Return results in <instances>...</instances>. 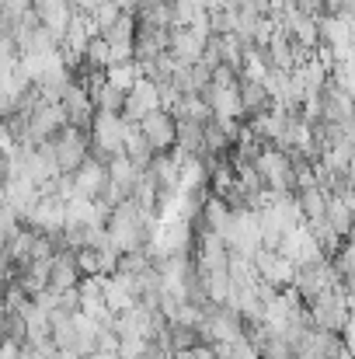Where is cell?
<instances>
[{"instance_id":"6da1fadb","label":"cell","mask_w":355,"mask_h":359,"mask_svg":"<svg viewBox=\"0 0 355 359\" xmlns=\"http://www.w3.org/2000/svg\"><path fill=\"white\" fill-rule=\"evenodd\" d=\"M338 286V276H335V269H331V258H314V262H307V265H296L293 269V283H289V290L310 307L321 293H328V290H335Z\"/></svg>"},{"instance_id":"7a4b0ae2","label":"cell","mask_w":355,"mask_h":359,"mask_svg":"<svg viewBox=\"0 0 355 359\" xmlns=\"http://www.w3.org/2000/svg\"><path fill=\"white\" fill-rule=\"evenodd\" d=\"M122 133H125L122 116L95 112V119H91V147H88V157L109 164V157L122 154Z\"/></svg>"},{"instance_id":"3957f363","label":"cell","mask_w":355,"mask_h":359,"mask_svg":"<svg viewBox=\"0 0 355 359\" xmlns=\"http://www.w3.org/2000/svg\"><path fill=\"white\" fill-rule=\"evenodd\" d=\"M254 171L261 175V182H265V189H268V192L296 196V178H293V164H289L286 150L261 147V154H258V161H254Z\"/></svg>"},{"instance_id":"277c9868","label":"cell","mask_w":355,"mask_h":359,"mask_svg":"<svg viewBox=\"0 0 355 359\" xmlns=\"http://www.w3.org/2000/svg\"><path fill=\"white\" fill-rule=\"evenodd\" d=\"M53 154H56V164H60V175H74L81 168V161L88 157V129H77V126H63L53 140Z\"/></svg>"},{"instance_id":"5b68a950","label":"cell","mask_w":355,"mask_h":359,"mask_svg":"<svg viewBox=\"0 0 355 359\" xmlns=\"http://www.w3.org/2000/svg\"><path fill=\"white\" fill-rule=\"evenodd\" d=\"M63 220H67V203L56 199L53 192H42L35 199V206L21 217V227H28L35 234H60L63 231Z\"/></svg>"},{"instance_id":"8992f818","label":"cell","mask_w":355,"mask_h":359,"mask_svg":"<svg viewBox=\"0 0 355 359\" xmlns=\"http://www.w3.org/2000/svg\"><path fill=\"white\" fill-rule=\"evenodd\" d=\"M60 112L67 126H77V129H88L95 119V105H91V95L84 88V81H70L60 95Z\"/></svg>"},{"instance_id":"52a82bcc","label":"cell","mask_w":355,"mask_h":359,"mask_svg":"<svg viewBox=\"0 0 355 359\" xmlns=\"http://www.w3.org/2000/svg\"><path fill=\"white\" fill-rule=\"evenodd\" d=\"M70 178H74V199H84V203H98L102 192H105V185H109V171L95 157H84L81 168Z\"/></svg>"},{"instance_id":"ba28073f","label":"cell","mask_w":355,"mask_h":359,"mask_svg":"<svg viewBox=\"0 0 355 359\" xmlns=\"http://www.w3.org/2000/svg\"><path fill=\"white\" fill-rule=\"evenodd\" d=\"M136 129H139V136L146 140V147H150V154H167L171 147H174V133H178V122L171 119L167 112H150V116H143V119L136 122Z\"/></svg>"},{"instance_id":"9c48e42d","label":"cell","mask_w":355,"mask_h":359,"mask_svg":"<svg viewBox=\"0 0 355 359\" xmlns=\"http://www.w3.org/2000/svg\"><path fill=\"white\" fill-rule=\"evenodd\" d=\"M251 265H254V272H258V279L261 283H268L272 290H286L289 283H293V262H286L279 251H265V248H258L254 255H251Z\"/></svg>"},{"instance_id":"30bf717a","label":"cell","mask_w":355,"mask_h":359,"mask_svg":"<svg viewBox=\"0 0 355 359\" xmlns=\"http://www.w3.org/2000/svg\"><path fill=\"white\" fill-rule=\"evenodd\" d=\"M286 262H293V265H307V262H314V258H324L321 255V248H317V241L310 238V231H307V224H296V227H289L282 241H279V248H275Z\"/></svg>"},{"instance_id":"8fae6325","label":"cell","mask_w":355,"mask_h":359,"mask_svg":"<svg viewBox=\"0 0 355 359\" xmlns=\"http://www.w3.org/2000/svg\"><path fill=\"white\" fill-rule=\"evenodd\" d=\"M35 199H39V189H35L25 175H7V178L0 182V206H7L18 220L35 206Z\"/></svg>"},{"instance_id":"7c38bea8","label":"cell","mask_w":355,"mask_h":359,"mask_svg":"<svg viewBox=\"0 0 355 359\" xmlns=\"http://www.w3.org/2000/svg\"><path fill=\"white\" fill-rule=\"evenodd\" d=\"M160 109V98H157V88L146 81V77H139L129 91H125V102H122V122H136L143 119V116H150V112H157Z\"/></svg>"},{"instance_id":"4fadbf2b","label":"cell","mask_w":355,"mask_h":359,"mask_svg":"<svg viewBox=\"0 0 355 359\" xmlns=\"http://www.w3.org/2000/svg\"><path fill=\"white\" fill-rule=\"evenodd\" d=\"M81 283V272H77V262H74V251L70 248H60L49 262V276H46V290L49 293H67V290H77Z\"/></svg>"},{"instance_id":"5bb4252c","label":"cell","mask_w":355,"mask_h":359,"mask_svg":"<svg viewBox=\"0 0 355 359\" xmlns=\"http://www.w3.org/2000/svg\"><path fill=\"white\" fill-rule=\"evenodd\" d=\"M206 39L195 35L192 28H167V56L174 63H195L202 56Z\"/></svg>"},{"instance_id":"9a60e30c","label":"cell","mask_w":355,"mask_h":359,"mask_svg":"<svg viewBox=\"0 0 355 359\" xmlns=\"http://www.w3.org/2000/svg\"><path fill=\"white\" fill-rule=\"evenodd\" d=\"M324 220L328 227L338 234L342 241H349L352 234V199H338V196H328V206H324Z\"/></svg>"},{"instance_id":"2e32d148","label":"cell","mask_w":355,"mask_h":359,"mask_svg":"<svg viewBox=\"0 0 355 359\" xmlns=\"http://www.w3.org/2000/svg\"><path fill=\"white\" fill-rule=\"evenodd\" d=\"M237 91H240V112H244V116H258V112H268V109H272L268 91H265L261 81H244V77H240Z\"/></svg>"},{"instance_id":"e0dca14e","label":"cell","mask_w":355,"mask_h":359,"mask_svg":"<svg viewBox=\"0 0 355 359\" xmlns=\"http://www.w3.org/2000/svg\"><path fill=\"white\" fill-rule=\"evenodd\" d=\"M132 35H136V14H125V11L102 32L105 46H132Z\"/></svg>"},{"instance_id":"ac0fdd59","label":"cell","mask_w":355,"mask_h":359,"mask_svg":"<svg viewBox=\"0 0 355 359\" xmlns=\"http://www.w3.org/2000/svg\"><path fill=\"white\" fill-rule=\"evenodd\" d=\"M139 77H143V70H139V63H136V60H125V63H116V67H109V70H105V81H109L112 88H118L122 95H125Z\"/></svg>"},{"instance_id":"d6986e66","label":"cell","mask_w":355,"mask_h":359,"mask_svg":"<svg viewBox=\"0 0 355 359\" xmlns=\"http://www.w3.org/2000/svg\"><path fill=\"white\" fill-rule=\"evenodd\" d=\"M237 81V70H230V67H213V77H209V88H234Z\"/></svg>"},{"instance_id":"ffe728a7","label":"cell","mask_w":355,"mask_h":359,"mask_svg":"<svg viewBox=\"0 0 355 359\" xmlns=\"http://www.w3.org/2000/svg\"><path fill=\"white\" fill-rule=\"evenodd\" d=\"M0 4H4V14H7V21H11V25H14L21 14H28V11H32V0H0Z\"/></svg>"},{"instance_id":"44dd1931","label":"cell","mask_w":355,"mask_h":359,"mask_svg":"<svg viewBox=\"0 0 355 359\" xmlns=\"http://www.w3.org/2000/svg\"><path fill=\"white\" fill-rule=\"evenodd\" d=\"M18 356H21V346H18V342L0 339V359H18Z\"/></svg>"},{"instance_id":"7402d4cb","label":"cell","mask_w":355,"mask_h":359,"mask_svg":"<svg viewBox=\"0 0 355 359\" xmlns=\"http://www.w3.org/2000/svg\"><path fill=\"white\" fill-rule=\"evenodd\" d=\"M53 353H42V349H32V346H21V356L18 359H49Z\"/></svg>"},{"instance_id":"603a6c76","label":"cell","mask_w":355,"mask_h":359,"mask_svg":"<svg viewBox=\"0 0 355 359\" xmlns=\"http://www.w3.org/2000/svg\"><path fill=\"white\" fill-rule=\"evenodd\" d=\"M188 356H192V359H216L209 346H192V349H188Z\"/></svg>"},{"instance_id":"cb8c5ba5","label":"cell","mask_w":355,"mask_h":359,"mask_svg":"<svg viewBox=\"0 0 355 359\" xmlns=\"http://www.w3.org/2000/svg\"><path fill=\"white\" fill-rule=\"evenodd\" d=\"M49 359H81V356H77L74 349H53V356Z\"/></svg>"},{"instance_id":"d4e9b609","label":"cell","mask_w":355,"mask_h":359,"mask_svg":"<svg viewBox=\"0 0 355 359\" xmlns=\"http://www.w3.org/2000/svg\"><path fill=\"white\" fill-rule=\"evenodd\" d=\"M7 171H11V164H7V154H4V150H0V182H4V178H7Z\"/></svg>"},{"instance_id":"484cf974","label":"cell","mask_w":355,"mask_h":359,"mask_svg":"<svg viewBox=\"0 0 355 359\" xmlns=\"http://www.w3.org/2000/svg\"><path fill=\"white\" fill-rule=\"evenodd\" d=\"M88 359H118V356H116V353H91Z\"/></svg>"},{"instance_id":"4316f807","label":"cell","mask_w":355,"mask_h":359,"mask_svg":"<svg viewBox=\"0 0 355 359\" xmlns=\"http://www.w3.org/2000/svg\"><path fill=\"white\" fill-rule=\"evenodd\" d=\"M335 359H352V353H349V349H342V353H338Z\"/></svg>"},{"instance_id":"83f0119b","label":"cell","mask_w":355,"mask_h":359,"mask_svg":"<svg viewBox=\"0 0 355 359\" xmlns=\"http://www.w3.org/2000/svg\"><path fill=\"white\" fill-rule=\"evenodd\" d=\"M0 314H4V286H0Z\"/></svg>"}]
</instances>
